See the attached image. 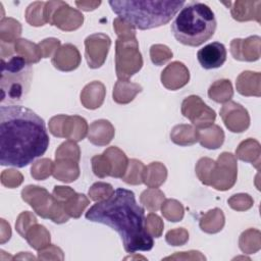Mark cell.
I'll return each mask as SVG.
<instances>
[{
	"instance_id": "43",
	"label": "cell",
	"mask_w": 261,
	"mask_h": 261,
	"mask_svg": "<svg viewBox=\"0 0 261 261\" xmlns=\"http://www.w3.org/2000/svg\"><path fill=\"white\" fill-rule=\"evenodd\" d=\"M36 223H37V218L35 217V215L29 211H24L18 215L17 220L15 222V228H16V231L24 239L29 228Z\"/></svg>"
},
{
	"instance_id": "45",
	"label": "cell",
	"mask_w": 261,
	"mask_h": 261,
	"mask_svg": "<svg viewBox=\"0 0 261 261\" xmlns=\"http://www.w3.org/2000/svg\"><path fill=\"white\" fill-rule=\"evenodd\" d=\"M145 226L147 231L154 238H159L162 233L163 230V222L161 220V218L154 214V213H150L148 214L146 220H145Z\"/></svg>"
},
{
	"instance_id": "24",
	"label": "cell",
	"mask_w": 261,
	"mask_h": 261,
	"mask_svg": "<svg viewBox=\"0 0 261 261\" xmlns=\"http://www.w3.org/2000/svg\"><path fill=\"white\" fill-rule=\"evenodd\" d=\"M224 140V134L220 126L212 124L208 127L199 130V142L207 149L219 148Z\"/></svg>"
},
{
	"instance_id": "22",
	"label": "cell",
	"mask_w": 261,
	"mask_h": 261,
	"mask_svg": "<svg viewBox=\"0 0 261 261\" xmlns=\"http://www.w3.org/2000/svg\"><path fill=\"white\" fill-rule=\"evenodd\" d=\"M166 176V167L160 162H152L144 168L143 182L148 188H158L165 181Z\"/></svg>"
},
{
	"instance_id": "16",
	"label": "cell",
	"mask_w": 261,
	"mask_h": 261,
	"mask_svg": "<svg viewBox=\"0 0 261 261\" xmlns=\"http://www.w3.org/2000/svg\"><path fill=\"white\" fill-rule=\"evenodd\" d=\"M114 133V127L108 120H95L89 127L88 140L96 146H105L111 142Z\"/></svg>"
},
{
	"instance_id": "3",
	"label": "cell",
	"mask_w": 261,
	"mask_h": 261,
	"mask_svg": "<svg viewBox=\"0 0 261 261\" xmlns=\"http://www.w3.org/2000/svg\"><path fill=\"white\" fill-rule=\"evenodd\" d=\"M119 18L139 30H151L168 23L186 1L114 0L108 2Z\"/></svg>"
},
{
	"instance_id": "7",
	"label": "cell",
	"mask_w": 261,
	"mask_h": 261,
	"mask_svg": "<svg viewBox=\"0 0 261 261\" xmlns=\"http://www.w3.org/2000/svg\"><path fill=\"white\" fill-rule=\"evenodd\" d=\"M143 66L136 37L118 38L115 43V71L119 81H128Z\"/></svg>"
},
{
	"instance_id": "37",
	"label": "cell",
	"mask_w": 261,
	"mask_h": 261,
	"mask_svg": "<svg viewBox=\"0 0 261 261\" xmlns=\"http://www.w3.org/2000/svg\"><path fill=\"white\" fill-rule=\"evenodd\" d=\"M80 148L79 146L74 143V141H66L62 143L59 148L56 150V155L55 159H69L79 162L80 160Z\"/></svg>"
},
{
	"instance_id": "27",
	"label": "cell",
	"mask_w": 261,
	"mask_h": 261,
	"mask_svg": "<svg viewBox=\"0 0 261 261\" xmlns=\"http://www.w3.org/2000/svg\"><path fill=\"white\" fill-rule=\"evenodd\" d=\"M24 239L28 241L29 245L33 249L40 251L41 249H43L49 245L50 233L45 228V226L36 223L29 228V230L25 233Z\"/></svg>"
},
{
	"instance_id": "18",
	"label": "cell",
	"mask_w": 261,
	"mask_h": 261,
	"mask_svg": "<svg viewBox=\"0 0 261 261\" xmlns=\"http://www.w3.org/2000/svg\"><path fill=\"white\" fill-rule=\"evenodd\" d=\"M89 130L88 123L85 118L73 115L68 116L66 115V118L63 123L62 127V138H66L70 141L79 142L82 141Z\"/></svg>"
},
{
	"instance_id": "14",
	"label": "cell",
	"mask_w": 261,
	"mask_h": 261,
	"mask_svg": "<svg viewBox=\"0 0 261 261\" xmlns=\"http://www.w3.org/2000/svg\"><path fill=\"white\" fill-rule=\"evenodd\" d=\"M226 55V49L222 43L212 42L198 51L197 58L203 68L213 69L223 65Z\"/></svg>"
},
{
	"instance_id": "21",
	"label": "cell",
	"mask_w": 261,
	"mask_h": 261,
	"mask_svg": "<svg viewBox=\"0 0 261 261\" xmlns=\"http://www.w3.org/2000/svg\"><path fill=\"white\" fill-rule=\"evenodd\" d=\"M142 90L139 84L128 81H118L113 89V100L118 104H127L133 101Z\"/></svg>"
},
{
	"instance_id": "34",
	"label": "cell",
	"mask_w": 261,
	"mask_h": 261,
	"mask_svg": "<svg viewBox=\"0 0 261 261\" xmlns=\"http://www.w3.org/2000/svg\"><path fill=\"white\" fill-rule=\"evenodd\" d=\"M161 211L163 216L172 222L180 221L184 217V207L176 200H166L162 203Z\"/></svg>"
},
{
	"instance_id": "19",
	"label": "cell",
	"mask_w": 261,
	"mask_h": 261,
	"mask_svg": "<svg viewBox=\"0 0 261 261\" xmlns=\"http://www.w3.org/2000/svg\"><path fill=\"white\" fill-rule=\"evenodd\" d=\"M103 154L108 158L111 164V173L112 177L122 178L126 172V167L128 165V159L126 155L117 147H109L106 149Z\"/></svg>"
},
{
	"instance_id": "20",
	"label": "cell",
	"mask_w": 261,
	"mask_h": 261,
	"mask_svg": "<svg viewBox=\"0 0 261 261\" xmlns=\"http://www.w3.org/2000/svg\"><path fill=\"white\" fill-rule=\"evenodd\" d=\"M80 175V168L76 161L69 159H58L54 164L53 176L63 182L74 181Z\"/></svg>"
},
{
	"instance_id": "17",
	"label": "cell",
	"mask_w": 261,
	"mask_h": 261,
	"mask_svg": "<svg viewBox=\"0 0 261 261\" xmlns=\"http://www.w3.org/2000/svg\"><path fill=\"white\" fill-rule=\"evenodd\" d=\"M106 90L101 82L94 81L88 84L81 93V102L87 109L99 108L105 98Z\"/></svg>"
},
{
	"instance_id": "29",
	"label": "cell",
	"mask_w": 261,
	"mask_h": 261,
	"mask_svg": "<svg viewBox=\"0 0 261 261\" xmlns=\"http://www.w3.org/2000/svg\"><path fill=\"white\" fill-rule=\"evenodd\" d=\"M232 95L233 90L229 80H218L214 82L208 90L209 98L217 103L228 102Z\"/></svg>"
},
{
	"instance_id": "28",
	"label": "cell",
	"mask_w": 261,
	"mask_h": 261,
	"mask_svg": "<svg viewBox=\"0 0 261 261\" xmlns=\"http://www.w3.org/2000/svg\"><path fill=\"white\" fill-rule=\"evenodd\" d=\"M224 225V215L218 208L208 211L200 219V227L208 233H215L222 229Z\"/></svg>"
},
{
	"instance_id": "31",
	"label": "cell",
	"mask_w": 261,
	"mask_h": 261,
	"mask_svg": "<svg viewBox=\"0 0 261 261\" xmlns=\"http://www.w3.org/2000/svg\"><path fill=\"white\" fill-rule=\"evenodd\" d=\"M164 199V194L156 188H150L144 191L141 195V203L144 204V206L152 212L157 211L161 208Z\"/></svg>"
},
{
	"instance_id": "52",
	"label": "cell",
	"mask_w": 261,
	"mask_h": 261,
	"mask_svg": "<svg viewBox=\"0 0 261 261\" xmlns=\"http://www.w3.org/2000/svg\"><path fill=\"white\" fill-rule=\"evenodd\" d=\"M1 229H0V243L4 244L5 242L9 241L11 237V229H10V224L5 221V219L1 218Z\"/></svg>"
},
{
	"instance_id": "12",
	"label": "cell",
	"mask_w": 261,
	"mask_h": 261,
	"mask_svg": "<svg viewBox=\"0 0 261 261\" xmlns=\"http://www.w3.org/2000/svg\"><path fill=\"white\" fill-rule=\"evenodd\" d=\"M220 116L225 126L232 133H242L249 127L248 111L239 103L226 102L220 109Z\"/></svg>"
},
{
	"instance_id": "5",
	"label": "cell",
	"mask_w": 261,
	"mask_h": 261,
	"mask_svg": "<svg viewBox=\"0 0 261 261\" xmlns=\"http://www.w3.org/2000/svg\"><path fill=\"white\" fill-rule=\"evenodd\" d=\"M1 103H19L27 97L33 80V67L24 58L11 55L1 58Z\"/></svg>"
},
{
	"instance_id": "32",
	"label": "cell",
	"mask_w": 261,
	"mask_h": 261,
	"mask_svg": "<svg viewBox=\"0 0 261 261\" xmlns=\"http://www.w3.org/2000/svg\"><path fill=\"white\" fill-rule=\"evenodd\" d=\"M46 2L36 1L31 3L25 10V19L33 27L44 25L47 21L44 15V8Z\"/></svg>"
},
{
	"instance_id": "30",
	"label": "cell",
	"mask_w": 261,
	"mask_h": 261,
	"mask_svg": "<svg viewBox=\"0 0 261 261\" xmlns=\"http://www.w3.org/2000/svg\"><path fill=\"white\" fill-rule=\"evenodd\" d=\"M89 204L90 201L84 194L74 193L66 202L62 204V207L69 217L79 218Z\"/></svg>"
},
{
	"instance_id": "9",
	"label": "cell",
	"mask_w": 261,
	"mask_h": 261,
	"mask_svg": "<svg viewBox=\"0 0 261 261\" xmlns=\"http://www.w3.org/2000/svg\"><path fill=\"white\" fill-rule=\"evenodd\" d=\"M181 113L199 128H205L213 124L215 111L207 106L199 96H189L181 103Z\"/></svg>"
},
{
	"instance_id": "41",
	"label": "cell",
	"mask_w": 261,
	"mask_h": 261,
	"mask_svg": "<svg viewBox=\"0 0 261 261\" xmlns=\"http://www.w3.org/2000/svg\"><path fill=\"white\" fill-rule=\"evenodd\" d=\"M113 192L114 190L112 189L111 185L105 182H96L90 188L89 196L91 200L99 202L110 197Z\"/></svg>"
},
{
	"instance_id": "48",
	"label": "cell",
	"mask_w": 261,
	"mask_h": 261,
	"mask_svg": "<svg viewBox=\"0 0 261 261\" xmlns=\"http://www.w3.org/2000/svg\"><path fill=\"white\" fill-rule=\"evenodd\" d=\"M113 29L117 34L118 38L126 37H136V29L133 28L129 23L117 17L113 20Z\"/></svg>"
},
{
	"instance_id": "10",
	"label": "cell",
	"mask_w": 261,
	"mask_h": 261,
	"mask_svg": "<svg viewBox=\"0 0 261 261\" xmlns=\"http://www.w3.org/2000/svg\"><path fill=\"white\" fill-rule=\"evenodd\" d=\"M110 45L111 39L103 33L93 34L86 38L85 56L89 67L99 68L104 64Z\"/></svg>"
},
{
	"instance_id": "8",
	"label": "cell",
	"mask_w": 261,
	"mask_h": 261,
	"mask_svg": "<svg viewBox=\"0 0 261 261\" xmlns=\"http://www.w3.org/2000/svg\"><path fill=\"white\" fill-rule=\"evenodd\" d=\"M237 180V162L231 153L223 152L214 162L210 174V186L218 191L229 190Z\"/></svg>"
},
{
	"instance_id": "44",
	"label": "cell",
	"mask_w": 261,
	"mask_h": 261,
	"mask_svg": "<svg viewBox=\"0 0 261 261\" xmlns=\"http://www.w3.org/2000/svg\"><path fill=\"white\" fill-rule=\"evenodd\" d=\"M23 180L22 174L15 169H6L1 173V184L9 189H14L21 185Z\"/></svg>"
},
{
	"instance_id": "2",
	"label": "cell",
	"mask_w": 261,
	"mask_h": 261,
	"mask_svg": "<svg viewBox=\"0 0 261 261\" xmlns=\"http://www.w3.org/2000/svg\"><path fill=\"white\" fill-rule=\"evenodd\" d=\"M85 216L116 230L127 253L150 251L154 246L153 237L145 226V210L137 204L133 191L116 189L110 197L94 204Z\"/></svg>"
},
{
	"instance_id": "25",
	"label": "cell",
	"mask_w": 261,
	"mask_h": 261,
	"mask_svg": "<svg viewBox=\"0 0 261 261\" xmlns=\"http://www.w3.org/2000/svg\"><path fill=\"white\" fill-rule=\"evenodd\" d=\"M13 50L16 55L21 56L31 64L37 63L40 61L41 58H43L39 45L27 39H18L13 44Z\"/></svg>"
},
{
	"instance_id": "35",
	"label": "cell",
	"mask_w": 261,
	"mask_h": 261,
	"mask_svg": "<svg viewBox=\"0 0 261 261\" xmlns=\"http://www.w3.org/2000/svg\"><path fill=\"white\" fill-rule=\"evenodd\" d=\"M256 2L236 1L231 7V16L238 21L253 19V5Z\"/></svg>"
},
{
	"instance_id": "1",
	"label": "cell",
	"mask_w": 261,
	"mask_h": 261,
	"mask_svg": "<svg viewBox=\"0 0 261 261\" xmlns=\"http://www.w3.org/2000/svg\"><path fill=\"white\" fill-rule=\"evenodd\" d=\"M45 122L19 105L0 107V164L21 168L45 154L49 146Z\"/></svg>"
},
{
	"instance_id": "42",
	"label": "cell",
	"mask_w": 261,
	"mask_h": 261,
	"mask_svg": "<svg viewBox=\"0 0 261 261\" xmlns=\"http://www.w3.org/2000/svg\"><path fill=\"white\" fill-rule=\"evenodd\" d=\"M255 72L244 71L237 79V90L241 95L252 96L253 95V76Z\"/></svg>"
},
{
	"instance_id": "13",
	"label": "cell",
	"mask_w": 261,
	"mask_h": 261,
	"mask_svg": "<svg viewBox=\"0 0 261 261\" xmlns=\"http://www.w3.org/2000/svg\"><path fill=\"white\" fill-rule=\"evenodd\" d=\"M190 81V71L187 66L179 61L169 63L161 72L162 85L171 91L178 90Z\"/></svg>"
},
{
	"instance_id": "11",
	"label": "cell",
	"mask_w": 261,
	"mask_h": 261,
	"mask_svg": "<svg viewBox=\"0 0 261 261\" xmlns=\"http://www.w3.org/2000/svg\"><path fill=\"white\" fill-rule=\"evenodd\" d=\"M84 22V15L79 10L70 7L64 1H55L54 7L50 15L52 25L62 31H74Z\"/></svg>"
},
{
	"instance_id": "38",
	"label": "cell",
	"mask_w": 261,
	"mask_h": 261,
	"mask_svg": "<svg viewBox=\"0 0 261 261\" xmlns=\"http://www.w3.org/2000/svg\"><path fill=\"white\" fill-rule=\"evenodd\" d=\"M150 57L155 65L160 66L172 57V52L167 46L162 44H156L152 45L150 48Z\"/></svg>"
},
{
	"instance_id": "49",
	"label": "cell",
	"mask_w": 261,
	"mask_h": 261,
	"mask_svg": "<svg viewBox=\"0 0 261 261\" xmlns=\"http://www.w3.org/2000/svg\"><path fill=\"white\" fill-rule=\"evenodd\" d=\"M42 53V57L43 58H48L52 55V53L58 50L59 45H60V41L56 38H48L43 40L41 43L38 44Z\"/></svg>"
},
{
	"instance_id": "50",
	"label": "cell",
	"mask_w": 261,
	"mask_h": 261,
	"mask_svg": "<svg viewBox=\"0 0 261 261\" xmlns=\"http://www.w3.org/2000/svg\"><path fill=\"white\" fill-rule=\"evenodd\" d=\"M237 156L247 162H252L253 164V140L249 139L240 144L237 149Z\"/></svg>"
},
{
	"instance_id": "47",
	"label": "cell",
	"mask_w": 261,
	"mask_h": 261,
	"mask_svg": "<svg viewBox=\"0 0 261 261\" xmlns=\"http://www.w3.org/2000/svg\"><path fill=\"white\" fill-rule=\"evenodd\" d=\"M228 204L232 209L242 211L249 209L252 206L253 201L247 194H238L228 199Z\"/></svg>"
},
{
	"instance_id": "40",
	"label": "cell",
	"mask_w": 261,
	"mask_h": 261,
	"mask_svg": "<svg viewBox=\"0 0 261 261\" xmlns=\"http://www.w3.org/2000/svg\"><path fill=\"white\" fill-rule=\"evenodd\" d=\"M214 162L210 158H201L196 165V173L202 184L206 186H210V174L212 171V167Z\"/></svg>"
},
{
	"instance_id": "15",
	"label": "cell",
	"mask_w": 261,
	"mask_h": 261,
	"mask_svg": "<svg viewBox=\"0 0 261 261\" xmlns=\"http://www.w3.org/2000/svg\"><path fill=\"white\" fill-rule=\"evenodd\" d=\"M51 61L55 68L61 71H71L79 67L81 54L72 44H64L54 53Z\"/></svg>"
},
{
	"instance_id": "6",
	"label": "cell",
	"mask_w": 261,
	"mask_h": 261,
	"mask_svg": "<svg viewBox=\"0 0 261 261\" xmlns=\"http://www.w3.org/2000/svg\"><path fill=\"white\" fill-rule=\"evenodd\" d=\"M21 198L39 216L49 218L55 223L68 221L69 216L65 213L62 205L46 189L33 185L27 186L21 191Z\"/></svg>"
},
{
	"instance_id": "23",
	"label": "cell",
	"mask_w": 261,
	"mask_h": 261,
	"mask_svg": "<svg viewBox=\"0 0 261 261\" xmlns=\"http://www.w3.org/2000/svg\"><path fill=\"white\" fill-rule=\"evenodd\" d=\"M170 139L176 145L190 146L199 141V130L189 124H178L172 128Z\"/></svg>"
},
{
	"instance_id": "36",
	"label": "cell",
	"mask_w": 261,
	"mask_h": 261,
	"mask_svg": "<svg viewBox=\"0 0 261 261\" xmlns=\"http://www.w3.org/2000/svg\"><path fill=\"white\" fill-rule=\"evenodd\" d=\"M54 163L48 158H43L36 161L31 168V175L37 180H43L53 174Z\"/></svg>"
},
{
	"instance_id": "46",
	"label": "cell",
	"mask_w": 261,
	"mask_h": 261,
	"mask_svg": "<svg viewBox=\"0 0 261 261\" xmlns=\"http://www.w3.org/2000/svg\"><path fill=\"white\" fill-rule=\"evenodd\" d=\"M189 240V233L185 228H175L166 233V242L171 246H182Z\"/></svg>"
},
{
	"instance_id": "4",
	"label": "cell",
	"mask_w": 261,
	"mask_h": 261,
	"mask_svg": "<svg viewBox=\"0 0 261 261\" xmlns=\"http://www.w3.org/2000/svg\"><path fill=\"white\" fill-rule=\"evenodd\" d=\"M212 9L201 2L187 3L171 23V32L182 45L198 47L210 40L216 30Z\"/></svg>"
},
{
	"instance_id": "33",
	"label": "cell",
	"mask_w": 261,
	"mask_h": 261,
	"mask_svg": "<svg viewBox=\"0 0 261 261\" xmlns=\"http://www.w3.org/2000/svg\"><path fill=\"white\" fill-rule=\"evenodd\" d=\"M144 168L145 165L141 161L137 159H132L130 161H128V169H126V172L122 177V180L128 185L143 184Z\"/></svg>"
},
{
	"instance_id": "53",
	"label": "cell",
	"mask_w": 261,
	"mask_h": 261,
	"mask_svg": "<svg viewBox=\"0 0 261 261\" xmlns=\"http://www.w3.org/2000/svg\"><path fill=\"white\" fill-rule=\"evenodd\" d=\"M101 4V1H75V5L84 11H92Z\"/></svg>"
},
{
	"instance_id": "51",
	"label": "cell",
	"mask_w": 261,
	"mask_h": 261,
	"mask_svg": "<svg viewBox=\"0 0 261 261\" xmlns=\"http://www.w3.org/2000/svg\"><path fill=\"white\" fill-rule=\"evenodd\" d=\"M65 118H66V115L61 114V115H56L50 119L49 130L53 136L62 138V127H63Z\"/></svg>"
},
{
	"instance_id": "39",
	"label": "cell",
	"mask_w": 261,
	"mask_h": 261,
	"mask_svg": "<svg viewBox=\"0 0 261 261\" xmlns=\"http://www.w3.org/2000/svg\"><path fill=\"white\" fill-rule=\"evenodd\" d=\"M92 168L94 174L100 178L106 177L111 173V164L104 154L95 155L92 158Z\"/></svg>"
},
{
	"instance_id": "26",
	"label": "cell",
	"mask_w": 261,
	"mask_h": 261,
	"mask_svg": "<svg viewBox=\"0 0 261 261\" xmlns=\"http://www.w3.org/2000/svg\"><path fill=\"white\" fill-rule=\"evenodd\" d=\"M21 35V24L11 17H2L0 20V41L4 44H14Z\"/></svg>"
}]
</instances>
